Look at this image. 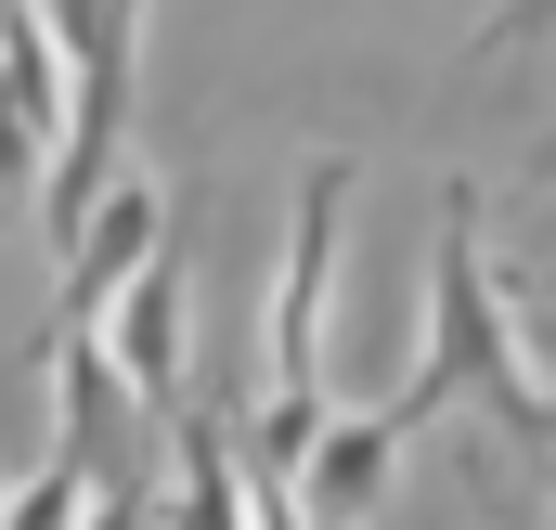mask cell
Instances as JSON below:
<instances>
[{
	"label": "cell",
	"instance_id": "13",
	"mask_svg": "<svg viewBox=\"0 0 556 530\" xmlns=\"http://www.w3.org/2000/svg\"><path fill=\"white\" fill-rule=\"evenodd\" d=\"M518 181H531V194H544V181H556V130H544V142H531V168H518Z\"/></svg>",
	"mask_w": 556,
	"mask_h": 530
},
{
	"label": "cell",
	"instance_id": "5",
	"mask_svg": "<svg viewBox=\"0 0 556 530\" xmlns=\"http://www.w3.org/2000/svg\"><path fill=\"white\" fill-rule=\"evenodd\" d=\"M155 530H247V440H233V401L181 389V414H168V492H155Z\"/></svg>",
	"mask_w": 556,
	"mask_h": 530
},
{
	"label": "cell",
	"instance_id": "6",
	"mask_svg": "<svg viewBox=\"0 0 556 530\" xmlns=\"http://www.w3.org/2000/svg\"><path fill=\"white\" fill-rule=\"evenodd\" d=\"M389 479H402V427H389L376 401H363V414H324V440L298 453V518L311 530H376Z\"/></svg>",
	"mask_w": 556,
	"mask_h": 530
},
{
	"label": "cell",
	"instance_id": "2",
	"mask_svg": "<svg viewBox=\"0 0 556 530\" xmlns=\"http://www.w3.org/2000/svg\"><path fill=\"white\" fill-rule=\"evenodd\" d=\"M337 220H350V155H324L311 181H298V247L273 272V337H260V401H233L247 427V453L260 466H298L311 440H324V298H337Z\"/></svg>",
	"mask_w": 556,
	"mask_h": 530
},
{
	"label": "cell",
	"instance_id": "11",
	"mask_svg": "<svg viewBox=\"0 0 556 530\" xmlns=\"http://www.w3.org/2000/svg\"><path fill=\"white\" fill-rule=\"evenodd\" d=\"M518 453H531V492L556 505V389H531V414H518Z\"/></svg>",
	"mask_w": 556,
	"mask_h": 530
},
{
	"label": "cell",
	"instance_id": "12",
	"mask_svg": "<svg viewBox=\"0 0 556 530\" xmlns=\"http://www.w3.org/2000/svg\"><path fill=\"white\" fill-rule=\"evenodd\" d=\"M556 26V0H505V13H492V26H479V39H466V65H492V52H505V39H544Z\"/></svg>",
	"mask_w": 556,
	"mask_h": 530
},
{
	"label": "cell",
	"instance_id": "3",
	"mask_svg": "<svg viewBox=\"0 0 556 530\" xmlns=\"http://www.w3.org/2000/svg\"><path fill=\"white\" fill-rule=\"evenodd\" d=\"M91 337H104V363L130 376V401L168 427V414H181V350H194V234H181V220H168V234H155V260L104 298V324H91Z\"/></svg>",
	"mask_w": 556,
	"mask_h": 530
},
{
	"label": "cell",
	"instance_id": "10",
	"mask_svg": "<svg viewBox=\"0 0 556 530\" xmlns=\"http://www.w3.org/2000/svg\"><path fill=\"white\" fill-rule=\"evenodd\" d=\"M78 530H155V479H117V492H91Z\"/></svg>",
	"mask_w": 556,
	"mask_h": 530
},
{
	"label": "cell",
	"instance_id": "7",
	"mask_svg": "<svg viewBox=\"0 0 556 530\" xmlns=\"http://www.w3.org/2000/svg\"><path fill=\"white\" fill-rule=\"evenodd\" d=\"M78 505H91V466L52 440V453H39V466L0 492V530H78Z\"/></svg>",
	"mask_w": 556,
	"mask_h": 530
},
{
	"label": "cell",
	"instance_id": "8",
	"mask_svg": "<svg viewBox=\"0 0 556 530\" xmlns=\"http://www.w3.org/2000/svg\"><path fill=\"white\" fill-rule=\"evenodd\" d=\"M39 168H52V117H26V104H13V78H0V207H26V194H39Z\"/></svg>",
	"mask_w": 556,
	"mask_h": 530
},
{
	"label": "cell",
	"instance_id": "1",
	"mask_svg": "<svg viewBox=\"0 0 556 530\" xmlns=\"http://www.w3.org/2000/svg\"><path fill=\"white\" fill-rule=\"evenodd\" d=\"M453 401H479V414H531V363H518V324H505V285H492V260H479V181H440V247H427V350L415 376L376 401L402 440L415 427H440Z\"/></svg>",
	"mask_w": 556,
	"mask_h": 530
},
{
	"label": "cell",
	"instance_id": "4",
	"mask_svg": "<svg viewBox=\"0 0 556 530\" xmlns=\"http://www.w3.org/2000/svg\"><path fill=\"white\" fill-rule=\"evenodd\" d=\"M168 220H181V207H168L155 181H104V194H91V220H78V247H65V285H52V337H65V324H104V298L155 260V234H168Z\"/></svg>",
	"mask_w": 556,
	"mask_h": 530
},
{
	"label": "cell",
	"instance_id": "9",
	"mask_svg": "<svg viewBox=\"0 0 556 530\" xmlns=\"http://www.w3.org/2000/svg\"><path fill=\"white\" fill-rule=\"evenodd\" d=\"M505 311H518V363H531V389H556V298L505 285Z\"/></svg>",
	"mask_w": 556,
	"mask_h": 530
}]
</instances>
